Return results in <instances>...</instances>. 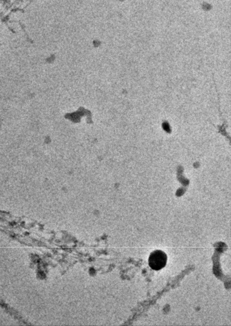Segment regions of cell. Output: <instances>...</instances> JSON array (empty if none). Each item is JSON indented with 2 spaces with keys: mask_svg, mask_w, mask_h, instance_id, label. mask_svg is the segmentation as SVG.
I'll list each match as a JSON object with an SVG mask.
<instances>
[{
  "mask_svg": "<svg viewBox=\"0 0 231 326\" xmlns=\"http://www.w3.org/2000/svg\"><path fill=\"white\" fill-rule=\"evenodd\" d=\"M167 262V256L162 250H157L150 254L148 264L154 270H160L165 268Z\"/></svg>",
  "mask_w": 231,
  "mask_h": 326,
  "instance_id": "cell-1",
  "label": "cell"
}]
</instances>
